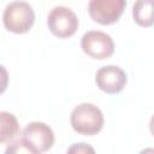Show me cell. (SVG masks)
Listing matches in <instances>:
<instances>
[{"instance_id":"6da1fadb","label":"cell","mask_w":154,"mask_h":154,"mask_svg":"<svg viewBox=\"0 0 154 154\" xmlns=\"http://www.w3.org/2000/svg\"><path fill=\"white\" fill-rule=\"evenodd\" d=\"M103 113L94 103L83 102L77 105L70 116L72 129L84 136H94L99 134L103 126Z\"/></svg>"},{"instance_id":"7a4b0ae2","label":"cell","mask_w":154,"mask_h":154,"mask_svg":"<svg viewBox=\"0 0 154 154\" xmlns=\"http://www.w3.org/2000/svg\"><path fill=\"white\" fill-rule=\"evenodd\" d=\"M20 143L26 152L41 154L53 147L54 132L51 126L42 122H31L23 129Z\"/></svg>"},{"instance_id":"3957f363","label":"cell","mask_w":154,"mask_h":154,"mask_svg":"<svg viewBox=\"0 0 154 154\" xmlns=\"http://www.w3.org/2000/svg\"><path fill=\"white\" fill-rule=\"evenodd\" d=\"M5 28L14 34L28 32L35 22V13L31 5L26 1H12L6 5L2 13Z\"/></svg>"},{"instance_id":"277c9868","label":"cell","mask_w":154,"mask_h":154,"mask_svg":"<svg viewBox=\"0 0 154 154\" xmlns=\"http://www.w3.org/2000/svg\"><path fill=\"white\" fill-rule=\"evenodd\" d=\"M78 18L76 13L66 6L53 7L47 16V25L49 31L59 37H71L78 29Z\"/></svg>"},{"instance_id":"5b68a950","label":"cell","mask_w":154,"mask_h":154,"mask_svg":"<svg viewBox=\"0 0 154 154\" xmlns=\"http://www.w3.org/2000/svg\"><path fill=\"white\" fill-rule=\"evenodd\" d=\"M82 51L93 59L102 60L109 58L114 52L113 38L100 30H89L81 38Z\"/></svg>"},{"instance_id":"8992f818","label":"cell","mask_w":154,"mask_h":154,"mask_svg":"<svg viewBox=\"0 0 154 154\" xmlns=\"http://www.w3.org/2000/svg\"><path fill=\"white\" fill-rule=\"evenodd\" d=\"M126 7V0H89L88 12L91 19L101 25H111L119 20Z\"/></svg>"},{"instance_id":"52a82bcc","label":"cell","mask_w":154,"mask_h":154,"mask_svg":"<svg viewBox=\"0 0 154 154\" xmlns=\"http://www.w3.org/2000/svg\"><path fill=\"white\" fill-rule=\"evenodd\" d=\"M95 83L103 93L117 94L126 85L128 76L122 67L117 65H106L96 71Z\"/></svg>"},{"instance_id":"ba28073f","label":"cell","mask_w":154,"mask_h":154,"mask_svg":"<svg viewBox=\"0 0 154 154\" xmlns=\"http://www.w3.org/2000/svg\"><path fill=\"white\" fill-rule=\"evenodd\" d=\"M20 135V128L17 118L6 111L0 112V142L2 144L18 143Z\"/></svg>"},{"instance_id":"9c48e42d","label":"cell","mask_w":154,"mask_h":154,"mask_svg":"<svg viewBox=\"0 0 154 154\" xmlns=\"http://www.w3.org/2000/svg\"><path fill=\"white\" fill-rule=\"evenodd\" d=\"M132 18L142 28L154 25V0H136L132 6Z\"/></svg>"},{"instance_id":"30bf717a","label":"cell","mask_w":154,"mask_h":154,"mask_svg":"<svg viewBox=\"0 0 154 154\" xmlns=\"http://www.w3.org/2000/svg\"><path fill=\"white\" fill-rule=\"evenodd\" d=\"M94 148L87 143H75L69 149L67 153H94Z\"/></svg>"},{"instance_id":"8fae6325","label":"cell","mask_w":154,"mask_h":154,"mask_svg":"<svg viewBox=\"0 0 154 154\" xmlns=\"http://www.w3.org/2000/svg\"><path fill=\"white\" fill-rule=\"evenodd\" d=\"M149 131H150V134L154 136V114L152 116V118H150V120H149Z\"/></svg>"}]
</instances>
